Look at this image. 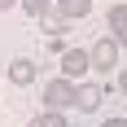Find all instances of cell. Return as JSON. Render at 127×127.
Listing matches in <instances>:
<instances>
[{"mask_svg": "<svg viewBox=\"0 0 127 127\" xmlns=\"http://www.w3.org/2000/svg\"><path fill=\"white\" fill-rule=\"evenodd\" d=\"M75 96H79V83H70L66 75H57V79H48L44 83V110H75Z\"/></svg>", "mask_w": 127, "mask_h": 127, "instance_id": "cell-1", "label": "cell"}, {"mask_svg": "<svg viewBox=\"0 0 127 127\" xmlns=\"http://www.w3.org/2000/svg\"><path fill=\"white\" fill-rule=\"evenodd\" d=\"M118 39L114 35H105V39H96V44H92V66H96V70H101V75H114V66H118Z\"/></svg>", "mask_w": 127, "mask_h": 127, "instance_id": "cell-2", "label": "cell"}, {"mask_svg": "<svg viewBox=\"0 0 127 127\" xmlns=\"http://www.w3.org/2000/svg\"><path fill=\"white\" fill-rule=\"evenodd\" d=\"M92 70V53H83V48H66L62 53V75L70 79V83H75L79 75H88Z\"/></svg>", "mask_w": 127, "mask_h": 127, "instance_id": "cell-3", "label": "cell"}, {"mask_svg": "<svg viewBox=\"0 0 127 127\" xmlns=\"http://www.w3.org/2000/svg\"><path fill=\"white\" fill-rule=\"evenodd\" d=\"M35 75H39V66L31 62V57H13V62H9V83H13V88H31Z\"/></svg>", "mask_w": 127, "mask_h": 127, "instance_id": "cell-4", "label": "cell"}, {"mask_svg": "<svg viewBox=\"0 0 127 127\" xmlns=\"http://www.w3.org/2000/svg\"><path fill=\"white\" fill-rule=\"evenodd\" d=\"M101 101H105V88H101V83H79V96H75V110H79V114L101 110Z\"/></svg>", "mask_w": 127, "mask_h": 127, "instance_id": "cell-5", "label": "cell"}, {"mask_svg": "<svg viewBox=\"0 0 127 127\" xmlns=\"http://www.w3.org/2000/svg\"><path fill=\"white\" fill-rule=\"evenodd\" d=\"M110 35L118 39V48H127V4H110Z\"/></svg>", "mask_w": 127, "mask_h": 127, "instance_id": "cell-6", "label": "cell"}, {"mask_svg": "<svg viewBox=\"0 0 127 127\" xmlns=\"http://www.w3.org/2000/svg\"><path fill=\"white\" fill-rule=\"evenodd\" d=\"M53 9L62 13L66 22H79V18H88V13H92V0H57Z\"/></svg>", "mask_w": 127, "mask_h": 127, "instance_id": "cell-7", "label": "cell"}, {"mask_svg": "<svg viewBox=\"0 0 127 127\" xmlns=\"http://www.w3.org/2000/svg\"><path fill=\"white\" fill-rule=\"evenodd\" d=\"M31 127H70V123H66V114H62V110H39Z\"/></svg>", "mask_w": 127, "mask_h": 127, "instance_id": "cell-8", "label": "cell"}, {"mask_svg": "<svg viewBox=\"0 0 127 127\" xmlns=\"http://www.w3.org/2000/svg\"><path fill=\"white\" fill-rule=\"evenodd\" d=\"M53 4H57V0H22V9L31 13L35 22H39V18H44V13H53Z\"/></svg>", "mask_w": 127, "mask_h": 127, "instance_id": "cell-9", "label": "cell"}, {"mask_svg": "<svg viewBox=\"0 0 127 127\" xmlns=\"http://www.w3.org/2000/svg\"><path fill=\"white\" fill-rule=\"evenodd\" d=\"M39 22H44V31H48V35H62V26H66V18H62L57 9H53V13H44Z\"/></svg>", "mask_w": 127, "mask_h": 127, "instance_id": "cell-10", "label": "cell"}, {"mask_svg": "<svg viewBox=\"0 0 127 127\" xmlns=\"http://www.w3.org/2000/svg\"><path fill=\"white\" fill-rule=\"evenodd\" d=\"M44 48H48V53H66V44H62V35H48V39H44Z\"/></svg>", "mask_w": 127, "mask_h": 127, "instance_id": "cell-11", "label": "cell"}, {"mask_svg": "<svg viewBox=\"0 0 127 127\" xmlns=\"http://www.w3.org/2000/svg\"><path fill=\"white\" fill-rule=\"evenodd\" d=\"M101 127H127V118H105Z\"/></svg>", "mask_w": 127, "mask_h": 127, "instance_id": "cell-12", "label": "cell"}, {"mask_svg": "<svg viewBox=\"0 0 127 127\" xmlns=\"http://www.w3.org/2000/svg\"><path fill=\"white\" fill-rule=\"evenodd\" d=\"M118 92H123V96H127V70H123V75H118Z\"/></svg>", "mask_w": 127, "mask_h": 127, "instance_id": "cell-13", "label": "cell"}, {"mask_svg": "<svg viewBox=\"0 0 127 127\" xmlns=\"http://www.w3.org/2000/svg\"><path fill=\"white\" fill-rule=\"evenodd\" d=\"M13 4H22V0H0V9H13Z\"/></svg>", "mask_w": 127, "mask_h": 127, "instance_id": "cell-14", "label": "cell"}, {"mask_svg": "<svg viewBox=\"0 0 127 127\" xmlns=\"http://www.w3.org/2000/svg\"><path fill=\"white\" fill-rule=\"evenodd\" d=\"M0 70H4V66H0Z\"/></svg>", "mask_w": 127, "mask_h": 127, "instance_id": "cell-15", "label": "cell"}]
</instances>
